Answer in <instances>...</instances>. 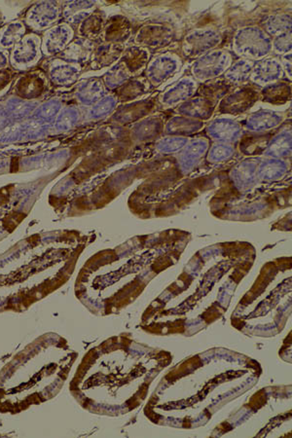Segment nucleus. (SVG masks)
I'll return each mask as SVG.
<instances>
[{
    "mask_svg": "<svg viewBox=\"0 0 292 438\" xmlns=\"http://www.w3.org/2000/svg\"><path fill=\"white\" fill-rule=\"evenodd\" d=\"M203 126V122L199 121V120L180 116V117H173L169 120L166 125V133L169 136L186 138V136L200 131Z\"/></svg>",
    "mask_w": 292,
    "mask_h": 438,
    "instance_id": "20",
    "label": "nucleus"
},
{
    "mask_svg": "<svg viewBox=\"0 0 292 438\" xmlns=\"http://www.w3.org/2000/svg\"><path fill=\"white\" fill-rule=\"evenodd\" d=\"M173 31L169 25H146L136 36V43L141 47L160 49L171 42Z\"/></svg>",
    "mask_w": 292,
    "mask_h": 438,
    "instance_id": "6",
    "label": "nucleus"
},
{
    "mask_svg": "<svg viewBox=\"0 0 292 438\" xmlns=\"http://www.w3.org/2000/svg\"><path fill=\"white\" fill-rule=\"evenodd\" d=\"M32 36L25 37L15 46L12 56L13 66L15 67H27L36 64L38 60V45L36 41L32 40ZM40 55V54H39Z\"/></svg>",
    "mask_w": 292,
    "mask_h": 438,
    "instance_id": "14",
    "label": "nucleus"
},
{
    "mask_svg": "<svg viewBox=\"0 0 292 438\" xmlns=\"http://www.w3.org/2000/svg\"><path fill=\"white\" fill-rule=\"evenodd\" d=\"M117 99L113 96L104 97L93 108L91 114L95 118H101L110 115L117 106Z\"/></svg>",
    "mask_w": 292,
    "mask_h": 438,
    "instance_id": "34",
    "label": "nucleus"
},
{
    "mask_svg": "<svg viewBox=\"0 0 292 438\" xmlns=\"http://www.w3.org/2000/svg\"><path fill=\"white\" fill-rule=\"evenodd\" d=\"M221 41L219 32L212 29H195L185 36L183 52L191 59H198L212 51Z\"/></svg>",
    "mask_w": 292,
    "mask_h": 438,
    "instance_id": "3",
    "label": "nucleus"
},
{
    "mask_svg": "<svg viewBox=\"0 0 292 438\" xmlns=\"http://www.w3.org/2000/svg\"><path fill=\"white\" fill-rule=\"evenodd\" d=\"M208 149V141L205 138L190 141L180 153L178 165L182 173H188L194 170Z\"/></svg>",
    "mask_w": 292,
    "mask_h": 438,
    "instance_id": "9",
    "label": "nucleus"
},
{
    "mask_svg": "<svg viewBox=\"0 0 292 438\" xmlns=\"http://www.w3.org/2000/svg\"><path fill=\"white\" fill-rule=\"evenodd\" d=\"M196 90V81L191 78L183 77L162 94L161 103L168 106L184 103L187 99L193 97Z\"/></svg>",
    "mask_w": 292,
    "mask_h": 438,
    "instance_id": "11",
    "label": "nucleus"
},
{
    "mask_svg": "<svg viewBox=\"0 0 292 438\" xmlns=\"http://www.w3.org/2000/svg\"><path fill=\"white\" fill-rule=\"evenodd\" d=\"M127 84L123 86L124 87V93L123 94L126 97L133 96L136 97L138 95L143 94V92L145 91V87L143 86V83L140 82V81H127Z\"/></svg>",
    "mask_w": 292,
    "mask_h": 438,
    "instance_id": "37",
    "label": "nucleus"
},
{
    "mask_svg": "<svg viewBox=\"0 0 292 438\" xmlns=\"http://www.w3.org/2000/svg\"><path fill=\"white\" fill-rule=\"evenodd\" d=\"M284 121V115L279 111L260 110L252 113L245 122V127L250 132L262 133L277 128Z\"/></svg>",
    "mask_w": 292,
    "mask_h": 438,
    "instance_id": "13",
    "label": "nucleus"
},
{
    "mask_svg": "<svg viewBox=\"0 0 292 438\" xmlns=\"http://www.w3.org/2000/svg\"><path fill=\"white\" fill-rule=\"evenodd\" d=\"M29 80H25L24 84L22 86H27V87H24V91L22 92L23 95H29V96H32V95H40L41 91L42 90L38 89V88L34 87V85H41L43 84V80L39 78V76L32 75L31 77L27 78Z\"/></svg>",
    "mask_w": 292,
    "mask_h": 438,
    "instance_id": "36",
    "label": "nucleus"
},
{
    "mask_svg": "<svg viewBox=\"0 0 292 438\" xmlns=\"http://www.w3.org/2000/svg\"><path fill=\"white\" fill-rule=\"evenodd\" d=\"M188 141V138L184 136H165L156 143V148L158 151L164 154H173V153L182 151Z\"/></svg>",
    "mask_w": 292,
    "mask_h": 438,
    "instance_id": "29",
    "label": "nucleus"
},
{
    "mask_svg": "<svg viewBox=\"0 0 292 438\" xmlns=\"http://www.w3.org/2000/svg\"><path fill=\"white\" fill-rule=\"evenodd\" d=\"M104 19L101 15H89L83 21L80 27V34L88 38H93L101 34L103 31Z\"/></svg>",
    "mask_w": 292,
    "mask_h": 438,
    "instance_id": "30",
    "label": "nucleus"
},
{
    "mask_svg": "<svg viewBox=\"0 0 292 438\" xmlns=\"http://www.w3.org/2000/svg\"><path fill=\"white\" fill-rule=\"evenodd\" d=\"M3 29L6 32H0V45L5 48L11 47L14 43L18 42L17 39L20 38L25 32V27L18 23L7 25Z\"/></svg>",
    "mask_w": 292,
    "mask_h": 438,
    "instance_id": "32",
    "label": "nucleus"
},
{
    "mask_svg": "<svg viewBox=\"0 0 292 438\" xmlns=\"http://www.w3.org/2000/svg\"><path fill=\"white\" fill-rule=\"evenodd\" d=\"M124 50L122 44L106 43L99 46L93 52V67L104 69L115 64L118 60L121 59Z\"/></svg>",
    "mask_w": 292,
    "mask_h": 438,
    "instance_id": "17",
    "label": "nucleus"
},
{
    "mask_svg": "<svg viewBox=\"0 0 292 438\" xmlns=\"http://www.w3.org/2000/svg\"><path fill=\"white\" fill-rule=\"evenodd\" d=\"M207 133L212 140L219 143H232L242 136L243 130L241 125L230 118H217L210 123Z\"/></svg>",
    "mask_w": 292,
    "mask_h": 438,
    "instance_id": "8",
    "label": "nucleus"
},
{
    "mask_svg": "<svg viewBox=\"0 0 292 438\" xmlns=\"http://www.w3.org/2000/svg\"><path fill=\"white\" fill-rule=\"evenodd\" d=\"M215 104L206 97H193L178 106L180 114L191 119L207 120L212 117Z\"/></svg>",
    "mask_w": 292,
    "mask_h": 438,
    "instance_id": "12",
    "label": "nucleus"
},
{
    "mask_svg": "<svg viewBox=\"0 0 292 438\" xmlns=\"http://www.w3.org/2000/svg\"><path fill=\"white\" fill-rule=\"evenodd\" d=\"M80 67L74 64H62L56 69V80L61 84H71L77 80Z\"/></svg>",
    "mask_w": 292,
    "mask_h": 438,
    "instance_id": "33",
    "label": "nucleus"
},
{
    "mask_svg": "<svg viewBox=\"0 0 292 438\" xmlns=\"http://www.w3.org/2000/svg\"><path fill=\"white\" fill-rule=\"evenodd\" d=\"M94 52V46L88 39H77L69 44V47L62 52V56L69 61L82 64L87 62Z\"/></svg>",
    "mask_w": 292,
    "mask_h": 438,
    "instance_id": "22",
    "label": "nucleus"
},
{
    "mask_svg": "<svg viewBox=\"0 0 292 438\" xmlns=\"http://www.w3.org/2000/svg\"><path fill=\"white\" fill-rule=\"evenodd\" d=\"M180 67V60L175 56H157L147 64L146 77L153 86H159L173 77Z\"/></svg>",
    "mask_w": 292,
    "mask_h": 438,
    "instance_id": "4",
    "label": "nucleus"
},
{
    "mask_svg": "<svg viewBox=\"0 0 292 438\" xmlns=\"http://www.w3.org/2000/svg\"><path fill=\"white\" fill-rule=\"evenodd\" d=\"M104 40L108 43L121 44L129 38L131 25L123 16H113L104 32Z\"/></svg>",
    "mask_w": 292,
    "mask_h": 438,
    "instance_id": "18",
    "label": "nucleus"
},
{
    "mask_svg": "<svg viewBox=\"0 0 292 438\" xmlns=\"http://www.w3.org/2000/svg\"><path fill=\"white\" fill-rule=\"evenodd\" d=\"M258 95L256 88L243 86L224 97L220 110L228 113L243 112L256 103Z\"/></svg>",
    "mask_w": 292,
    "mask_h": 438,
    "instance_id": "7",
    "label": "nucleus"
},
{
    "mask_svg": "<svg viewBox=\"0 0 292 438\" xmlns=\"http://www.w3.org/2000/svg\"><path fill=\"white\" fill-rule=\"evenodd\" d=\"M280 64H282V69H284V71H286L289 80H291V53L282 56Z\"/></svg>",
    "mask_w": 292,
    "mask_h": 438,
    "instance_id": "38",
    "label": "nucleus"
},
{
    "mask_svg": "<svg viewBox=\"0 0 292 438\" xmlns=\"http://www.w3.org/2000/svg\"><path fill=\"white\" fill-rule=\"evenodd\" d=\"M260 160L250 157V158L243 160L232 169L231 180L239 191L247 193L256 187L258 182L257 168Z\"/></svg>",
    "mask_w": 292,
    "mask_h": 438,
    "instance_id": "5",
    "label": "nucleus"
},
{
    "mask_svg": "<svg viewBox=\"0 0 292 438\" xmlns=\"http://www.w3.org/2000/svg\"><path fill=\"white\" fill-rule=\"evenodd\" d=\"M254 64L247 59L239 60L231 64L226 73L227 82L241 84L250 80Z\"/></svg>",
    "mask_w": 292,
    "mask_h": 438,
    "instance_id": "23",
    "label": "nucleus"
},
{
    "mask_svg": "<svg viewBox=\"0 0 292 438\" xmlns=\"http://www.w3.org/2000/svg\"><path fill=\"white\" fill-rule=\"evenodd\" d=\"M291 85L284 82L266 85L261 92L264 101L270 104L282 103L291 97Z\"/></svg>",
    "mask_w": 292,
    "mask_h": 438,
    "instance_id": "24",
    "label": "nucleus"
},
{
    "mask_svg": "<svg viewBox=\"0 0 292 438\" xmlns=\"http://www.w3.org/2000/svg\"><path fill=\"white\" fill-rule=\"evenodd\" d=\"M231 64L230 54L226 50L217 49L198 58L192 66L191 71L197 80L206 82L226 73Z\"/></svg>",
    "mask_w": 292,
    "mask_h": 438,
    "instance_id": "2",
    "label": "nucleus"
},
{
    "mask_svg": "<svg viewBox=\"0 0 292 438\" xmlns=\"http://www.w3.org/2000/svg\"><path fill=\"white\" fill-rule=\"evenodd\" d=\"M132 74L129 73L126 66L121 62L111 67L110 71L104 75V80L106 85L110 89L120 87L130 80Z\"/></svg>",
    "mask_w": 292,
    "mask_h": 438,
    "instance_id": "26",
    "label": "nucleus"
},
{
    "mask_svg": "<svg viewBox=\"0 0 292 438\" xmlns=\"http://www.w3.org/2000/svg\"><path fill=\"white\" fill-rule=\"evenodd\" d=\"M161 123L159 120L150 118L138 123L134 127L133 134L134 138L138 141L150 140L158 134L161 130Z\"/></svg>",
    "mask_w": 292,
    "mask_h": 438,
    "instance_id": "27",
    "label": "nucleus"
},
{
    "mask_svg": "<svg viewBox=\"0 0 292 438\" xmlns=\"http://www.w3.org/2000/svg\"><path fill=\"white\" fill-rule=\"evenodd\" d=\"M235 153L233 146L229 143H217L210 147L208 160L210 163L219 164L231 158Z\"/></svg>",
    "mask_w": 292,
    "mask_h": 438,
    "instance_id": "31",
    "label": "nucleus"
},
{
    "mask_svg": "<svg viewBox=\"0 0 292 438\" xmlns=\"http://www.w3.org/2000/svg\"><path fill=\"white\" fill-rule=\"evenodd\" d=\"M289 166L282 159L265 158L260 160L257 168L258 180L265 182H278L286 175Z\"/></svg>",
    "mask_w": 292,
    "mask_h": 438,
    "instance_id": "15",
    "label": "nucleus"
},
{
    "mask_svg": "<svg viewBox=\"0 0 292 438\" xmlns=\"http://www.w3.org/2000/svg\"><path fill=\"white\" fill-rule=\"evenodd\" d=\"M272 50L279 55L289 54L291 52V32L275 36L274 40H272Z\"/></svg>",
    "mask_w": 292,
    "mask_h": 438,
    "instance_id": "35",
    "label": "nucleus"
},
{
    "mask_svg": "<svg viewBox=\"0 0 292 438\" xmlns=\"http://www.w3.org/2000/svg\"><path fill=\"white\" fill-rule=\"evenodd\" d=\"M265 32L269 36H280L284 32H291V17L287 14L270 16L265 21Z\"/></svg>",
    "mask_w": 292,
    "mask_h": 438,
    "instance_id": "25",
    "label": "nucleus"
},
{
    "mask_svg": "<svg viewBox=\"0 0 292 438\" xmlns=\"http://www.w3.org/2000/svg\"><path fill=\"white\" fill-rule=\"evenodd\" d=\"M233 47L243 58L262 60L272 52V38L261 27L249 25L236 32Z\"/></svg>",
    "mask_w": 292,
    "mask_h": 438,
    "instance_id": "1",
    "label": "nucleus"
},
{
    "mask_svg": "<svg viewBox=\"0 0 292 438\" xmlns=\"http://www.w3.org/2000/svg\"><path fill=\"white\" fill-rule=\"evenodd\" d=\"M148 59H149V53L145 48L133 46V47L125 49L120 62L133 75L134 73H138L147 66Z\"/></svg>",
    "mask_w": 292,
    "mask_h": 438,
    "instance_id": "19",
    "label": "nucleus"
},
{
    "mask_svg": "<svg viewBox=\"0 0 292 438\" xmlns=\"http://www.w3.org/2000/svg\"><path fill=\"white\" fill-rule=\"evenodd\" d=\"M104 93V85L99 80H89L81 86L78 96L84 104H93L97 101Z\"/></svg>",
    "mask_w": 292,
    "mask_h": 438,
    "instance_id": "28",
    "label": "nucleus"
},
{
    "mask_svg": "<svg viewBox=\"0 0 292 438\" xmlns=\"http://www.w3.org/2000/svg\"><path fill=\"white\" fill-rule=\"evenodd\" d=\"M73 29L66 25H58L45 34L43 49L46 54L62 50L73 38Z\"/></svg>",
    "mask_w": 292,
    "mask_h": 438,
    "instance_id": "16",
    "label": "nucleus"
},
{
    "mask_svg": "<svg viewBox=\"0 0 292 438\" xmlns=\"http://www.w3.org/2000/svg\"><path fill=\"white\" fill-rule=\"evenodd\" d=\"M284 69L280 61L274 58L262 59L252 69V80L259 85H269L277 82L284 76Z\"/></svg>",
    "mask_w": 292,
    "mask_h": 438,
    "instance_id": "10",
    "label": "nucleus"
},
{
    "mask_svg": "<svg viewBox=\"0 0 292 438\" xmlns=\"http://www.w3.org/2000/svg\"><path fill=\"white\" fill-rule=\"evenodd\" d=\"M291 132H282L269 143L264 150V155L268 158L284 159L291 155Z\"/></svg>",
    "mask_w": 292,
    "mask_h": 438,
    "instance_id": "21",
    "label": "nucleus"
}]
</instances>
